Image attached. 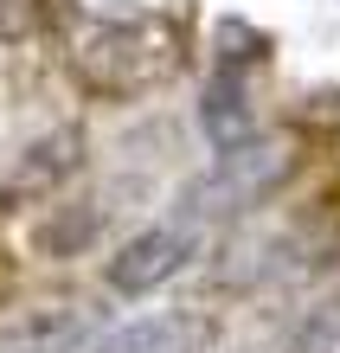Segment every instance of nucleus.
Listing matches in <instances>:
<instances>
[{
    "label": "nucleus",
    "instance_id": "1",
    "mask_svg": "<svg viewBox=\"0 0 340 353\" xmlns=\"http://www.w3.org/2000/svg\"><path fill=\"white\" fill-rule=\"evenodd\" d=\"M65 65L90 97H148L186 65V26L174 13H71Z\"/></svg>",
    "mask_w": 340,
    "mask_h": 353
},
{
    "label": "nucleus",
    "instance_id": "2",
    "mask_svg": "<svg viewBox=\"0 0 340 353\" xmlns=\"http://www.w3.org/2000/svg\"><path fill=\"white\" fill-rule=\"evenodd\" d=\"M103 334V302L77 283H32L0 296V353H83Z\"/></svg>",
    "mask_w": 340,
    "mask_h": 353
},
{
    "label": "nucleus",
    "instance_id": "3",
    "mask_svg": "<svg viewBox=\"0 0 340 353\" xmlns=\"http://www.w3.org/2000/svg\"><path fill=\"white\" fill-rule=\"evenodd\" d=\"M295 174V148L283 141H238V148H219V161L180 193V219H238V212H257V205L276 199V186Z\"/></svg>",
    "mask_w": 340,
    "mask_h": 353
},
{
    "label": "nucleus",
    "instance_id": "4",
    "mask_svg": "<svg viewBox=\"0 0 340 353\" xmlns=\"http://www.w3.org/2000/svg\"><path fill=\"white\" fill-rule=\"evenodd\" d=\"M193 257H199V225L174 219V225H148V232H135L110 263H103V276H110L116 296H148V289L174 283L180 270H193Z\"/></svg>",
    "mask_w": 340,
    "mask_h": 353
},
{
    "label": "nucleus",
    "instance_id": "5",
    "mask_svg": "<svg viewBox=\"0 0 340 353\" xmlns=\"http://www.w3.org/2000/svg\"><path fill=\"white\" fill-rule=\"evenodd\" d=\"M83 168V129H52V135H39L32 148H19L13 154V168L0 174V205H26V199H46L58 193L71 174Z\"/></svg>",
    "mask_w": 340,
    "mask_h": 353
},
{
    "label": "nucleus",
    "instance_id": "6",
    "mask_svg": "<svg viewBox=\"0 0 340 353\" xmlns=\"http://www.w3.org/2000/svg\"><path fill=\"white\" fill-rule=\"evenodd\" d=\"M219 71H212V84L199 97V129L212 148H238V141H250V84L238 77V65H250L257 52H231V39L219 32Z\"/></svg>",
    "mask_w": 340,
    "mask_h": 353
},
{
    "label": "nucleus",
    "instance_id": "7",
    "mask_svg": "<svg viewBox=\"0 0 340 353\" xmlns=\"http://www.w3.org/2000/svg\"><path fill=\"white\" fill-rule=\"evenodd\" d=\"M90 353H206V321L199 315H141L116 334H103Z\"/></svg>",
    "mask_w": 340,
    "mask_h": 353
},
{
    "label": "nucleus",
    "instance_id": "8",
    "mask_svg": "<svg viewBox=\"0 0 340 353\" xmlns=\"http://www.w3.org/2000/svg\"><path fill=\"white\" fill-rule=\"evenodd\" d=\"M283 353H340V302H321L295 321V334Z\"/></svg>",
    "mask_w": 340,
    "mask_h": 353
},
{
    "label": "nucleus",
    "instance_id": "9",
    "mask_svg": "<svg viewBox=\"0 0 340 353\" xmlns=\"http://www.w3.org/2000/svg\"><path fill=\"white\" fill-rule=\"evenodd\" d=\"M39 19H46V0H0V46L13 39H32Z\"/></svg>",
    "mask_w": 340,
    "mask_h": 353
}]
</instances>
